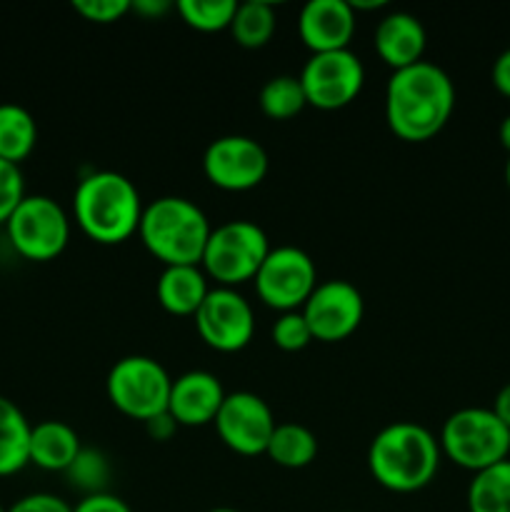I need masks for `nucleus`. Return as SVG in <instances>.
<instances>
[{
	"instance_id": "nucleus-12",
	"label": "nucleus",
	"mask_w": 510,
	"mask_h": 512,
	"mask_svg": "<svg viewBox=\"0 0 510 512\" xmlns=\"http://www.w3.org/2000/svg\"><path fill=\"white\" fill-rule=\"evenodd\" d=\"M203 173L215 188L228 193L253 190L268 175V153L248 135H223L205 150Z\"/></svg>"
},
{
	"instance_id": "nucleus-39",
	"label": "nucleus",
	"mask_w": 510,
	"mask_h": 512,
	"mask_svg": "<svg viewBox=\"0 0 510 512\" xmlns=\"http://www.w3.org/2000/svg\"><path fill=\"white\" fill-rule=\"evenodd\" d=\"M208 512H240V510H233V508H215V510H208Z\"/></svg>"
},
{
	"instance_id": "nucleus-33",
	"label": "nucleus",
	"mask_w": 510,
	"mask_h": 512,
	"mask_svg": "<svg viewBox=\"0 0 510 512\" xmlns=\"http://www.w3.org/2000/svg\"><path fill=\"white\" fill-rule=\"evenodd\" d=\"M493 85L500 95L510 98V48L503 50L493 63Z\"/></svg>"
},
{
	"instance_id": "nucleus-4",
	"label": "nucleus",
	"mask_w": 510,
	"mask_h": 512,
	"mask_svg": "<svg viewBox=\"0 0 510 512\" xmlns=\"http://www.w3.org/2000/svg\"><path fill=\"white\" fill-rule=\"evenodd\" d=\"M210 223L203 210L188 198L165 195L145 205L138 235L155 260L170 265H200L210 238Z\"/></svg>"
},
{
	"instance_id": "nucleus-22",
	"label": "nucleus",
	"mask_w": 510,
	"mask_h": 512,
	"mask_svg": "<svg viewBox=\"0 0 510 512\" xmlns=\"http://www.w3.org/2000/svg\"><path fill=\"white\" fill-rule=\"evenodd\" d=\"M270 460L280 468L300 470L308 468L318 455V438L313 430L298 423H280L275 425L273 438H270L268 450H265Z\"/></svg>"
},
{
	"instance_id": "nucleus-40",
	"label": "nucleus",
	"mask_w": 510,
	"mask_h": 512,
	"mask_svg": "<svg viewBox=\"0 0 510 512\" xmlns=\"http://www.w3.org/2000/svg\"><path fill=\"white\" fill-rule=\"evenodd\" d=\"M0 512H8V510H5V508H3V505H0Z\"/></svg>"
},
{
	"instance_id": "nucleus-6",
	"label": "nucleus",
	"mask_w": 510,
	"mask_h": 512,
	"mask_svg": "<svg viewBox=\"0 0 510 512\" xmlns=\"http://www.w3.org/2000/svg\"><path fill=\"white\" fill-rule=\"evenodd\" d=\"M270 245L263 228L250 220H230L210 230L200 265L220 288H235L258 275Z\"/></svg>"
},
{
	"instance_id": "nucleus-7",
	"label": "nucleus",
	"mask_w": 510,
	"mask_h": 512,
	"mask_svg": "<svg viewBox=\"0 0 510 512\" xmlns=\"http://www.w3.org/2000/svg\"><path fill=\"white\" fill-rule=\"evenodd\" d=\"M173 378L158 360L148 355H128L110 368L105 390L115 410L133 420L148 423L155 415L168 413Z\"/></svg>"
},
{
	"instance_id": "nucleus-21",
	"label": "nucleus",
	"mask_w": 510,
	"mask_h": 512,
	"mask_svg": "<svg viewBox=\"0 0 510 512\" xmlns=\"http://www.w3.org/2000/svg\"><path fill=\"white\" fill-rule=\"evenodd\" d=\"M38 143L35 118L15 103H0V160L20 165Z\"/></svg>"
},
{
	"instance_id": "nucleus-10",
	"label": "nucleus",
	"mask_w": 510,
	"mask_h": 512,
	"mask_svg": "<svg viewBox=\"0 0 510 512\" xmlns=\"http://www.w3.org/2000/svg\"><path fill=\"white\" fill-rule=\"evenodd\" d=\"M308 105L318 110H340L353 103L365 83V68L353 50L318 53L298 75Z\"/></svg>"
},
{
	"instance_id": "nucleus-3",
	"label": "nucleus",
	"mask_w": 510,
	"mask_h": 512,
	"mask_svg": "<svg viewBox=\"0 0 510 512\" xmlns=\"http://www.w3.org/2000/svg\"><path fill=\"white\" fill-rule=\"evenodd\" d=\"M78 228L100 245L125 243L138 233L143 218L140 193L125 175L98 170L85 175L73 195Z\"/></svg>"
},
{
	"instance_id": "nucleus-15",
	"label": "nucleus",
	"mask_w": 510,
	"mask_h": 512,
	"mask_svg": "<svg viewBox=\"0 0 510 512\" xmlns=\"http://www.w3.org/2000/svg\"><path fill=\"white\" fill-rule=\"evenodd\" d=\"M298 33L313 55L348 50L355 35V10L345 0H310L300 10Z\"/></svg>"
},
{
	"instance_id": "nucleus-27",
	"label": "nucleus",
	"mask_w": 510,
	"mask_h": 512,
	"mask_svg": "<svg viewBox=\"0 0 510 512\" xmlns=\"http://www.w3.org/2000/svg\"><path fill=\"white\" fill-rule=\"evenodd\" d=\"M70 478L73 488H80L85 495L105 493V483H108V463L98 450H80L78 460L65 473Z\"/></svg>"
},
{
	"instance_id": "nucleus-8",
	"label": "nucleus",
	"mask_w": 510,
	"mask_h": 512,
	"mask_svg": "<svg viewBox=\"0 0 510 512\" xmlns=\"http://www.w3.org/2000/svg\"><path fill=\"white\" fill-rule=\"evenodd\" d=\"M5 230L15 253L33 263L55 260L70 240L68 215L48 195H25Z\"/></svg>"
},
{
	"instance_id": "nucleus-36",
	"label": "nucleus",
	"mask_w": 510,
	"mask_h": 512,
	"mask_svg": "<svg viewBox=\"0 0 510 512\" xmlns=\"http://www.w3.org/2000/svg\"><path fill=\"white\" fill-rule=\"evenodd\" d=\"M490 410H493V413L498 415L500 423L510 430V383L505 385V388H500V393L495 395V403Z\"/></svg>"
},
{
	"instance_id": "nucleus-32",
	"label": "nucleus",
	"mask_w": 510,
	"mask_h": 512,
	"mask_svg": "<svg viewBox=\"0 0 510 512\" xmlns=\"http://www.w3.org/2000/svg\"><path fill=\"white\" fill-rule=\"evenodd\" d=\"M73 512H133L125 500H120L113 493H95V495H83Z\"/></svg>"
},
{
	"instance_id": "nucleus-29",
	"label": "nucleus",
	"mask_w": 510,
	"mask_h": 512,
	"mask_svg": "<svg viewBox=\"0 0 510 512\" xmlns=\"http://www.w3.org/2000/svg\"><path fill=\"white\" fill-rule=\"evenodd\" d=\"M25 198V180L20 165L0 160V225L8 223L13 210Z\"/></svg>"
},
{
	"instance_id": "nucleus-26",
	"label": "nucleus",
	"mask_w": 510,
	"mask_h": 512,
	"mask_svg": "<svg viewBox=\"0 0 510 512\" xmlns=\"http://www.w3.org/2000/svg\"><path fill=\"white\" fill-rule=\"evenodd\" d=\"M175 10L188 28L200 30V33H218V30L230 28L238 3L235 0H180L175 3Z\"/></svg>"
},
{
	"instance_id": "nucleus-35",
	"label": "nucleus",
	"mask_w": 510,
	"mask_h": 512,
	"mask_svg": "<svg viewBox=\"0 0 510 512\" xmlns=\"http://www.w3.org/2000/svg\"><path fill=\"white\" fill-rule=\"evenodd\" d=\"M130 5H133V13L143 15V18H160V15H165L173 8L168 0H135Z\"/></svg>"
},
{
	"instance_id": "nucleus-37",
	"label": "nucleus",
	"mask_w": 510,
	"mask_h": 512,
	"mask_svg": "<svg viewBox=\"0 0 510 512\" xmlns=\"http://www.w3.org/2000/svg\"><path fill=\"white\" fill-rule=\"evenodd\" d=\"M498 138H500V145H503V148L510 153V115H505L503 123H500Z\"/></svg>"
},
{
	"instance_id": "nucleus-34",
	"label": "nucleus",
	"mask_w": 510,
	"mask_h": 512,
	"mask_svg": "<svg viewBox=\"0 0 510 512\" xmlns=\"http://www.w3.org/2000/svg\"><path fill=\"white\" fill-rule=\"evenodd\" d=\"M145 430H148L150 438L163 443V440H170V435L178 430V423L170 418V413H163V415H155V418H150L148 423H145Z\"/></svg>"
},
{
	"instance_id": "nucleus-23",
	"label": "nucleus",
	"mask_w": 510,
	"mask_h": 512,
	"mask_svg": "<svg viewBox=\"0 0 510 512\" xmlns=\"http://www.w3.org/2000/svg\"><path fill=\"white\" fill-rule=\"evenodd\" d=\"M468 512H510V458L475 473L468 485Z\"/></svg>"
},
{
	"instance_id": "nucleus-25",
	"label": "nucleus",
	"mask_w": 510,
	"mask_h": 512,
	"mask_svg": "<svg viewBox=\"0 0 510 512\" xmlns=\"http://www.w3.org/2000/svg\"><path fill=\"white\" fill-rule=\"evenodd\" d=\"M308 105L300 78L295 75H275L260 90V110L270 120H290Z\"/></svg>"
},
{
	"instance_id": "nucleus-19",
	"label": "nucleus",
	"mask_w": 510,
	"mask_h": 512,
	"mask_svg": "<svg viewBox=\"0 0 510 512\" xmlns=\"http://www.w3.org/2000/svg\"><path fill=\"white\" fill-rule=\"evenodd\" d=\"M160 305L170 315H188L198 313L203 300L208 298L210 288L205 283V273L198 265H170L160 273L158 285H155Z\"/></svg>"
},
{
	"instance_id": "nucleus-11",
	"label": "nucleus",
	"mask_w": 510,
	"mask_h": 512,
	"mask_svg": "<svg viewBox=\"0 0 510 512\" xmlns=\"http://www.w3.org/2000/svg\"><path fill=\"white\" fill-rule=\"evenodd\" d=\"M313 340L340 343L360 328L365 315L363 295L348 280L318 283L300 308Z\"/></svg>"
},
{
	"instance_id": "nucleus-5",
	"label": "nucleus",
	"mask_w": 510,
	"mask_h": 512,
	"mask_svg": "<svg viewBox=\"0 0 510 512\" xmlns=\"http://www.w3.org/2000/svg\"><path fill=\"white\" fill-rule=\"evenodd\" d=\"M440 453L458 468L483 473L510 455V430L490 408H463L440 430Z\"/></svg>"
},
{
	"instance_id": "nucleus-30",
	"label": "nucleus",
	"mask_w": 510,
	"mask_h": 512,
	"mask_svg": "<svg viewBox=\"0 0 510 512\" xmlns=\"http://www.w3.org/2000/svg\"><path fill=\"white\" fill-rule=\"evenodd\" d=\"M73 10L88 23L110 25L128 15L133 5H130V0H75Z\"/></svg>"
},
{
	"instance_id": "nucleus-16",
	"label": "nucleus",
	"mask_w": 510,
	"mask_h": 512,
	"mask_svg": "<svg viewBox=\"0 0 510 512\" xmlns=\"http://www.w3.org/2000/svg\"><path fill=\"white\" fill-rule=\"evenodd\" d=\"M225 390L213 373L190 370L173 380L168 398V413L183 428H200L215 423L220 405L225 400Z\"/></svg>"
},
{
	"instance_id": "nucleus-38",
	"label": "nucleus",
	"mask_w": 510,
	"mask_h": 512,
	"mask_svg": "<svg viewBox=\"0 0 510 512\" xmlns=\"http://www.w3.org/2000/svg\"><path fill=\"white\" fill-rule=\"evenodd\" d=\"M505 183H508V188H510V158H508V163H505Z\"/></svg>"
},
{
	"instance_id": "nucleus-31",
	"label": "nucleus",
	"mask_w": 510,
	"mask_h": 512,
	"mask_svg": "<svg viewBox=\"0 0 510 512\" xmlns=\"http://www.w3.org/2000/svg\"><path fill=\"white\" fill-rule=\"evenodd\" d=\"M8 512H73V505L53 493H33L20 498Z\"/></svg>"
},
{
	"instance_id": "nucleus-20",
	"label": "nucleus",
	"mask_w": 510,
	"mask_h": 512,
	"mask_svg": "<svg viewBox=\"0 0 510 512\" xmlns=\"http://www.w3.org/2000/svg\"><path fill=\"white\" fill-rule=\"evenodd\" d=\"M30 430L33 425L28 423L23 410L0 395V478L20 473L25 465H30Z\"/></svg>"
},
{
	"instance_id": "nucleus-14",
	"label": "nucleus",
	"mask_w": 510,
	"mask_h": 512,
	"mask_svg": "<svg viewBox=\"0 0 510 512\" xmlns=\"http://www.w3.org/2000/svg\"><path fill=\"white\" fill-rule=\"evenodd\" d=\"M275 425L278 423H275L268 403L248 390L225 395L223 405L215 415V430H218L220 440L233 453L245 455V458L263 455L268 450Z\"/></svg>"
},
{
	"instance_id": "nucleus-2",
	"label": "nucleus",
	"mask_w": 510,
	"mask_h": 512,
	"mask_svg": "<svg viewBox=\"0 0 510 512\" xmlns=\"http://www.w3.org/2000/svg\"><path fill=\"white\" fill-rule=\"evenodd\" d=\"M440 443L418 423H393L380 430L368 450V468L375 483L390 493H418L428 488L440 468Z\"/></svg>"
},
{
	"instance_id": "nucleus-18",
	"label": "nucleus",
	"mask_w": 510,
	"mask_h": 512,
	"mask_svg": "<svg viewBox=\"0 0 510 512\" xmlns=\"http://www.w3.org/2000/svg\"><path fill=\"white\" fill-rule=\"evenodd\" d=\"M80 445L78 433L63 420H43L30 430V465L48 473H68L70 465L78 460Z\"/></svg>"
},
{
	"instance_id": "nucleus-1",
	"label": "nucleus",
	"mask_w": 510,
	"mask_h": 512,
	"mask_svg": "<svg viewBox=\"0 0 510 512\" xmlns=\"http://www.w3.org/2000/svg\"><path fill=\"white\" fill-rule=\"evenodd\" d=\"M455 108V85L443 68L420 60L395 70L385 88V120L405 143H425L448 125Z\"/></svg>"
},
{
	"instance_id": "nucleus-13",
	"label": "nucleus",
	"mask_w": 510,
	"mask_h": 512,
	"mask_svg": "<svg viewBox=\"0 0 510 512\" xmlns=\"http://www.w3.org/2000/svg\"><path fill=\"white\" fill-rule=\"evenodd\" d=\"M193 318L203 343L218 353H238L253 340V308L233 288L210 290Z\"/></svg>"
},
{
	"instance_id": "nucleus-17",
	"label": "nucleus",
	"mask_w": 510,
	"mask_h": 512,
	"mask_svg": "<svg viewBox=\"0 0 510 512\" xmlns=\"http://www.w3.org/2000/svg\"><path fill=\"white\" fill-rule=\"evenodd\" d=\"M375 50L395 70L420 63L425 53V28L415 15L390 13L375 28Z\"/></svg>"
},
{
	"instance_id": "nucleus-28",
	"label": "nucleus",
	"mask_w": 510,
	"mask_h": 512,
	"mask_svg": "<svg viewBox=\"0 0 510 512\" xmlns=\"http://www.w3.org/2000/svg\"><path fill=\"white\" fill-rule=\"evenodd\" d=\"M270 338L285 353H298V350H303L313 340V335H310L303 313L293 310V313H283L275 320L273 330H270Z\"/></svg>"
},
{
	"instance_id": "nucleus-9",
	"label": "nucleus",
	"mask_w": 510,
	"mask_h": 512,
	"mask_svg": "<svg viewBox=\"0 0 510 512\" xmlns=\"http://www.w3.org/2000/svg\"><path fill=\"white\" fill-rule=\"evenodd\" d=\"M253 280L258 298L268 308L293 313L303 308L318 285V270L305 250L283 245V248L270 250Z\"/></svg>"
},
{
	"instance_id": "nucleus-24",
	"label": "nucleus",
	"mask_w": 510,
	"mask_h": 512,
	"mask_svg": "<svg viewBox=\"0 0 510 512\" xmlns=\"http://www.w3.org/2000/svg\"><path fill=\"white\" fill-rule=\"evenodd\" d=\"M275 10L273 5L265 0H248V3H238V10L230 23V33H233L235 43L243 48H263L270 43L275 33Z\"/></svg>"
}]
</instances>
